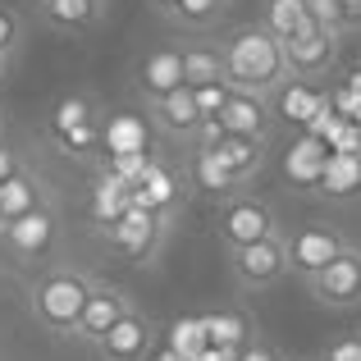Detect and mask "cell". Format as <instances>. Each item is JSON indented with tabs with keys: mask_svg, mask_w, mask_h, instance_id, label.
I'll list each match as a JSON object with an SVG mask.
<instances>
[{
	"mask_svg": "<svg viewBox=\"0 0 361 361\" xmlns=\"http://www.w3.org/2000/svg\"><path fill=\"white\" fill-rule=\"evenodd\" d=\"M101 151L123 156V151H151V133L142 115H110L101 123Z\"/></svg>",
	"mask_w": 361,
	"mask_h": 361,
	"instance_id": "obj_22",
	"label": "cell"
},
{
	"mask_svg": "<svg viewBox=\"0 0 361 361\" xmlns=\"http://www.w3.org/2000/svg\"><path fill=\"white\" fill-rule=\"evenodd\" d=\"M92 298V279L78 270H51L46 279H37L32 288V316L42 329L51 334H73L78 329V316Z\"/></svg>",
	"mask_w": 361,
	"mask_h": 361,
	"instance_id": "obj_2",
	"label": "cell"
},
{
	"mask_svg": "<svg viewBox=\"0 0 361 361\" xmlns=\"http://www.w3.org/2000/svg\"><path fill=\"white\" fill-rule=\"evenodd\" d=\"M14 169H18V156H14V151L5 147V142H0V183H5V178L14 174Z\"/></svg>",
	"mask_w": 361,
	"mask_h": 361,
	"instance_id": "obj_38",
	"label": "cell"
},
{
	"mask_svg": "<svg viewBox=\"0 0 361 361\" xmlns=\"http://www.w3.org/2000/svg\"><path fill=\"white\" fill-rule=\"evenodd\" d=\"M202 119L206 115L197 110L192 87H174V92H165V97L147 101V123H151V128H160L165 137H174V142H188V147L197 142Z\"/></svg>",
	"mask_w": 361,
	"mask_h": 361,
	"instance_id": "obj_8",
	"label": "cell"
},
{
	"mask_svg": "<svg viewBox=\"0 0 361 361\" xmlns=\"http://www.w3.org/2000/svg\"><path fill=\"white\" fill-rule=\"evenodd\" d=\"M215 156L238 174V183H252L256 169L265 165V137H243V133H224L220 142H211Z\"/></svg>",
	"mask_w": 361,
	"mask_h": 361,
	"instance_id": "obj_20",
	"label": "cell"
},
{
	"mask_svg": "<svg viewBox=\"0 0 361 361\" xmlns=\"http://www.w3.org/2000/svg\"><path fill=\"white\" fill-rule=\"evenodd\" d=\"M5 69H9V55H0V78H5Z\"/></svg>",
	"mask_w": 361,
	"mask_h": 361,
	"instance_id": "obj_44",
	"label": "cell"
},
{
	"mask_svg": "<svg viewBox=\"0 0 361 361\" xmlns=\"http://www.w3.org/2000/svg\"><path fill=\"white\" fill-rule=\"evenodd\" d=\"M270 101H274V119H288V123H298V128H307L311 115L329 101V92H320L311 78H293L288 73V78L270 92Z\"/></svg>",
	"mask_w": 361,
	"mask_h": 361,
	"instance_id": "obj_15",
	"label": "cell"
},
{
	"mask_svg": "<svg viewBox=\"0 0 361 361\" xmlns=\"http://www.w3.org/2000/svg\"><path fill=\"white\" fill-rule=\"evenodd\" d=\"M183 87V51H174V46H160V51H151L147 60L137 64V92L147 101L165 97V92Z\"/></svg>",
	"mask_w": 361,
	"mask_h": 361,
	"instance_id": "obj_17",
	"label": "cell"
},
{
	"mask_svg": "<svg viewBox=\"0 0 361 361\" xmlns=\"http://www.w3.org/2000/svg\"><path fill=\"white\" fill-rule=\"evenodd\" d=\"M133 206V183H123L119 174H101L97 183H92V202H87V211H92V220L106 229V224H115L123 211Z\"/></svg>",
	"mask_w": 361,
	"mask_h": 361,
	"instance_id": "obj_21",
	"label": "cell"
},
{
	"mask_svg": "<svg viewBox=\"0 0 361 361\" xmlns=\"http://www.w3.org/2000/svg\"><path fill=\"white\" fill-rule=\"evenodd\" d=\"M224 14V0H178L174 5V18H183L188 27H206Z\"/></svg>",
	"mask_w": 361,
	"mask_h": 361,
	"instance_id": "obj_31",
	"label": "cell"
},
{
	"mask_svg": "<svg viewBox=\"0 0 361 361\" xmlns=\"http://www.w3.org/2000/svg\"><path fill=\"white\" fill-rule=\"evenodd\" d=\"M156 361H188L183 353H174V348H165V343H160V353H156Z\"/></svg>",
	"mask_w": 361,
	"mask_h": 361,
	"instance_id": "obj_41",
	"label": "cell"
},
{
	"mask_svg": "<svg viewBox=\"0 0 361 361\" xmlns=\"http://www.w3.org/2000/svg\"><path fill=\"white\" fill-rule=\"evenodd\" d=\"M320 361H361V338H338Z\"/></svg>",
	"mask_w": 361,
	"mask_h": 361,
	"instance_id": "obj_36",
	"label": "cell"
},
{
	"mask_svg": "<svg viewBox=\"0 0 361 361\" xmlns=\"http://www.w3.org/2000/svg\"><path fill=\"white\" fill-rule=\"evenodd\" d=\"M307 283L325 307H357L361 302V252L348 243L343 252H338L320 274H311Z\"/></svg>",
	"mask_w": 361,
	"mask_h": 361,
	"instance_id": "obj_7",
	"label": "cell"
},
{
	"mask_svg": "<svg viewBox=\"0 0 361 361\" xmlns=\"http://www.w3.org/2000/svg\"><path fill=\"white\" fill-rule=\"evenodd\" d=\"M338 9H343V23H353V18H361V0H338Z\"/></svg>",
	"mask_w": 361,
	"mask_h": 361,
	"instance_id": "obj_40",
	"label": "cell"
},
{
	"mask_svg": "<svg viewBox=\"0 0 361 361\" xmlns=\"http://www.w3.org/2000/svg\"><path fill=\"white\" fill-rule=\"evenodd\" d=\"M188 174H192V183L202 188V192L220 197V202L247 188V183H238V174H233V169L224 165L220 156H215V147H192V160H188Z\"/></svg>",
	"mask_w": 361,
	"mask_h": 361,
	"instance_id": "obj_18",
	"label": "cell"
},
{
	"mask_svg": "<svg viewBox=\"0 0 361 361\" xmlns=\"http://www.w3.org/2000/svg\"><path fill=\"white\" fill-rule=\"evenodd\" d=\"M283 247H288V270L302 274V279H311V274H320L343 252L348 238L338 229H329V224H302L293 238H283Z\"/></svg>",
	"mask_w": 361,
	"mask_h": 361,
	"instance_id": "obj_6",
	"label": "cell"
},
{
	"mask_svg": "<svg viewBox=\"0 0 361 361\" xmlns=\"http://www.w3.org/2000/svg\"><path fill=\"white\" fill-rule=\"evenodd\" d=\"M92 348H97L101 361H147V353L156 348V329H151L147 316L128 311V316H119Z\"/></svg>",
	"mask_w": 361,
	"mask_h": 361,
	"instance_id": "obj_11",
	"label": "cell"
},
{
	"mask_svg": "<svg viewBox=\"0 0 361 361\" xmlns=\"http://www.w3.org/2000/svg\"><path fill=\"white\" fill-rule=\"evenodd\" d=\"M343 87H353L357 97H361V69H357V73H348V82H343Z\"/></svg>",
	"mask_w": 361,
	"mask_h": 361,
	"instance_id": "obj_42",
	"label": "cell"
},
{
	"mask_svg": "<svg viewBox=\"0 0 361 361\" xmlns=\"http://www.w3.org/2000/svg\"><path fill=\"white\" fill-rule=\"evenodd\" d=\"M37 18L55 32H92L106 18V0H37Z\"/></svg>",
	"mask_w": 361,
	"mask_h": 361,
	"instance_id": "obj_16",
	"label": "cell"
},
{
	"mask_svg": "<svg viewBox=\"0 0 361 361\" xmlns=\"http://www.w3.org/2000/svg\"><path fill=\"white\" fill-rule=\"evenodd\" d=\"M334 60H338V27L307 18L293 37H283V64L293 78H325Z\"/></svg>",
	"mask_w": 361,
	"mask_h": 361,
	"instance_id": "obj_3",
	"label": "cell"
},
{
	"mask_svg": "<svg viewBox=\"0 0 361 361\" xmlns=\"http://www.w3.org/2000/svg\"><path fill=\"white\" fill-rule=\"evenodd\" d=\"M55 233H60V220H55V211L51 206H37V211H23V215H14V220H5L0 224V238H5V247L14 256H46L55 247Z\"/></svg>",
	"mask_w": 361,
	"mask_h": 361,
	"instance_id": "obj_9",
	"label": "cell"
},
{
	"mask_svg": "<svg viewBox=\"0 0 361 361\" xmlns=\"http://www.w3.org/2000/svg\"><path fill=\"white\" fill-rule=\"evenodd\" d=\"M238 361H274V353H270V348H261V343H256V348H243V353H238Z\"/></svg>",
	"mask_w": 361,
	"mask_h": 361,
	"instance_id": "obj_39",
	"label": "cell"
},
{
	"mask_svg": "<svg viewBox=\"0 0 361 361\" xmlns=\"http://www.w3.org/2000/svg\"><path fill=\"white\" fill-rule=\"evenodd\" d=\"M325 156H329L325 142L311 137V133H302V142L288 151L283 169H288V178H293L298 188H316V183H320V169H325Z\"/></svg>",
	"mask_w": 361,
	"mask_h": 361,
	"instance_id": "obj_24",
	"label": "cell"
},
{
	"mask_svg": "<svg viewBox=\"0 0 361 361\" xmlns=\"http://www.w3.org/2000/svg\"><path fill=\"white\" fill-rule=\"evenodd\" d=\"M238 353H243V348H206V353H197L192 361H238Z\"/></svg>",
	"mask_w": 361,
	"mask_h": 361,
	"instance_id": "obj_37",
	"label": "cell"
},
{
	"mask_svg": "<svg viewBox=\"0 0 361 361\" xmlns=\"http://www.w3.org/2000/svg\"><path fill=\"white\" fill-rule=\"evenodd\" d=\"M165 348L183 353L188 361H192L197 353H206V348H211V338H206V320L202 316H178L174 325H169V334H165Z\"/></svg>",
	"mask_w": 361,
	"mask_h": 361,
	"instance_id": "obj_28",
	"label": "cell"
},
{
	"mask_svg": "<svg viewBox=\"0 0 361 361\" xmlns=\"http://www.w3.org/2000/svg\"><path fill=\"white\" fill-rule=\"evenodd\" d=\"M151 160H156L151 151H123V156H110V165H106V169H110V174H119L123 183H137V178L147 174Z\"/></svg>",
	"mask_w": 361,
	"mask_h": 361,
	"instance_id": "obj_32",
	"label": "cell"
},
{
	"mask_svg": "<svg viewBox=\"0 0 361 361\" xmlns=\"http://www.w3.org/2000/svg\"><path fill=\"white\" fill-rule=\"evenodd\" d=\"M160 233H165V215L147 211V206H128L115 224H106V238L119 256H151L160 247Z\"/></svg>",
	"mask_w": 361,
	"mask_h": 361,
	"instance_id": "obj_10",
	"label": "cell"
},
{
	"mask_svg": "<svg viewBox=\"0 0 361 361\" xmlns=\"http://www.w3.org/2000/svg\"><path fill=\"white\" fill-rule=\"evenodd\" d=\"M178 202H183V178H178L165 160H151L147 174L133 183V206H147V211H156V215L169 220V215L178 211Z\"/></svg>",
	"mask_w": 361,
	"mask_h": 361,
	"instance_id": "obj_12",
	"label": "cell"
},
{
	"mask_svg": "<svg viewBox=\"0 0 361 361\" xmlns=\"http://www.w3.org/2000/svg\"><path fill=\"white\" fill-rule=\"evenodd\" d=\"M316 188H320L325 197H334V202L357 197V192H361V151H329Z\"/></svg>",
	"mask_w": 361,
	"mask_h": 361,
	"instance_id": "obj_19",
	"label": "cell"
},
{
	"mask_svg": "<svg viewBox=\"0 0 361 361\" xmlns=\"http://www.w3.org/2000/svg\"><path fill=\"white\" fill-rule=\"evenodd\" d=\"M128 311H133V302H128V293H123V288H110V283H92V298H87V307H82L78 329H73V334H78L82 343H97V338L106 334V329L115 325L119 316H128Z\"/></svg>",
	"mask_w": 361,
	"mask_h": 361,
	"instance_id": "obj_13",
	"label": "cell"
},
{
	"mask_svg": "<svg viewBox=\"0 0 361 361\" xmlns=\"http://www.w3.org/2000/svg\"><path fill=\"white\" fill-rule=\"evenodd\" d=\"M220 60H224V82H229L233 92H252V97H270V92L288 78L283 42L274 32H265L261 23L233 27L220 42Z\"/></svg>",
	"mask_w": 361,
	"mask_h": 361,
	"instance_id": "obj_1",
	"label": "cell"
},
{
	"mask_svg": "<svg viewBox=\"0 0 361 361\" xmlns=\"http://www.w3.org/2000/svg\"><path fill=\"white\" fill-rule=\"evenodd\" d=\"M46 202V192H42V183H37L32 174H27L23 165L14 169V174L0 183V224L5 220H14V215H23V211H37V206Z\"/></svg>",
	"mask_w": 361,
	"mask_h": 361,
	"instance_id": "obj_23",
	"label": "cell"
},
{
	"mask_svg": "<svg viewBox=\"0 0 361 361\" xmlns=\"http://www.w3.org/2000/svg\"><path fill=\"white\" fill-rule=\"evenodd\" d=\"M220 123H224V133H243V137H265L270 142V133H274L270 97L229 92V101H224V110H220Z\"/></svg>",
	"mask_w": 361,
	"mask_h": 361,
	"instance_id": "obj_14",
	"label": "cell"
},
{
	"mask_svg": "<svg viewBox=\"0 0 361 361\" xmlns=\"http://www.w3.org/2000/svg\"><path fill=\"white\" fill-rule=\"evenodd\" d=\"M307 0H265V9H261V27L265 32H274L283 42V37H293L302 23H307Z\"/></svg>",
	"mask_w": 361,
	"mask_h": 361,
	"instance_id": "obj_26",
	"label": "cell"
},
{
	"mask_svg": "<svg viewBox=\"0 0 361 361\" xmlns=\"http://www.w3.org/2000/svg\"><path fill=\"white\" fill-rule=\"evenodd\" d=\"M229 82H206V87H192V97H197V110H202V115H220L224 110V101H229Z\"/></svg>",
	"mask_w": 361,
	"mask_h": 361,
	"instance_id": "obj_34",
	"label": "cell"
},
{
	"mask_svg": "<svg viewBox=\"0 0 361 361\" xmlns=\"http://www.w3.org/2000/svg\"><path fill=\"white\" fill-rule=\"evenodd\" d=\"M60 151H69V156H92V151H101V119L92 123H78V128L60 133V137H51Z\"/></svg>",
	"mask_w": 361,
	"mask_h": 361,
	"instance_id": "obj_30",
	"label": "cell"
},
{
	"mask_svg": "<svg viewBox=\"0 0 361 361\" xmlns=\"http://www.w3.org/2000/svg\"><path fill=\"white\" fill-rule=\"evenodd\" d=\"M270 233H279V220H274V211L261 202V197H247V192L224 197V206H220V243H224V252H229V247H247L256 238H270Z\"/></svg>",
	"mask_w": 361,
	"mask_h": 361,
	"instance_id": "obj_5",
	"label": "cell"
},
{
	"mask_svg": "<svg viewBox=\"0 0 361 361\" xmlns=\"http://www.w3.org/2000/svg\"><path fill=\"white\" fill-rule=\"evenodd\" d=\"M151 5H156L160 14H174V5H178V0H151Z\"/></svg>",
	"mask_w": 361,
	"mask_h": 361,
	"instance_id": "obj_43",
	"label": "cell"
},
{
	"mask_svg": "<svg viewBox=\"0 0 361 361\" xmlns=\"http://www.w3.org/2000/svg\"><path fill=\"white\" fill-rule=\"evenodd\" d=\"M307 14L316 18V23H325V27H343V9H338V0H307Z\"/></svg>",
	"mask_w": 361,
	"mask_h": 361,
	"instance_id": "obj_35",
	"label": "cell"
},
{
	"mask_svg": "<svg viewBox=\"0 0 361 361\" xmlns=\"http://www.w3.org/2000/svg\"><path fill=\"white\" fill-rule=\"evenodd\" d=\"M92 119H101V115H97V106H92L87 97H60L55 110H51V119H46V133L60 137V133L78 128V123H92Z\"/></svg>",
	"mask_w": 361,
	"mask_h": 361,
	"instance_id": "obj_29",
	"label": "cell"
},
{
	"mask_svg": "<svg viewBox=\"0 0 361 361\" xmlns=\"http://www.w3.org/2000/svg\"><path fill=\"white\" fill-rule=\"evenodd\" d=\"M229 270L243 288H270L288 274V247H283L279 233L256 238L247 247H229Z\"/></svg>",
	"mask_w": 361,
	"mask_h": 361,
	"instance_id": "obj_4",
	"label": "cell"
},
{
	"mask_svg": "<svg viewBox=\"0 0 361 361\" xmlns=\"http://www.w3.org/2000/svg\"><path fill=\"white\" fill-rule=\"evenodd\" d=\"M23 14L18 9H9V5H0V55H14L18 46H23Z\"/></svg>",
	"mask_w": 361,
	"mask_h": 361,
	"instance_id": "obj_33",
	"label": "cell"
},
{
	"mask_svg": "<svg viewBox=\"0 0 361 361\" xmlns=\"http://www.w3.org/2000/svg\"><path fill=\"white\" fill-rule=\"evenodd\" d=\"M220 78H224L220 46H206V42L183 46V87H206V82H220Z\"/></svg>",
	"mask_w": 361,
	"mask_h": 361,
	"instance_id": "obj_25",
	"label": "cell"
},
{
	"mask_svg": "<svg viewBox=\"0 0 361 361\" xmlns=\"http://www.w3.org/2000/svg\"><path fill=\"white\" fill-rule=\"evenodd\" d=\"M206 320V338H211L215 348H247V334H252V325H247L243 311H211Z\"/></svg>",
	"mask_w": 361,
	"mask_h": 361,
	"instance_id": "obj_27",
	"label": "cell"
}]
</instances>
